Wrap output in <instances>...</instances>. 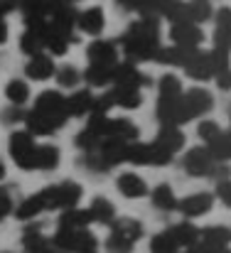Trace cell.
Here are the masks:
<instances>
[{"label": "cell", "instance_id": "25", "mask_svg": "<svg viewBox=\"0 0 231 253\" xmlns=\"http://www.w3.org/2000/svg\"><path fill=\"white\" fill-rule=\"evenodd\" d=\"M106 135H113V138H121L126 143H133V140H138V126L131 118H111Z\"/></svg>", "mask_w": 231, "mask_h": 253}, {"label": "cell", "instance_id": "34", "mask_svg": "<svg viewBox=\"0 0 231 253\" xmlns=\"http://www.w3.org/2000/svg\"><path fill=\"white\" fill-rule=\"evenodd\" d=\"M20 49H22L27 57H35V54L45 52V40H42V35L27 27V32L20 37Z\"/></svg>", "mask_w": 231, "mask_h": 253}, {"label": "cell", "instance_id": "37", "mask_svg": "<svg viewBox=\"0 0 231 253\" xmlns=\"http://www.w3.org/2000/svg\"><path fill=\"white\" fill-rule=\"evenodd\" d=\"M128 163L131 165H150V143H128Z\"/></svg>", "mask_w": 231, "mask_h": 253}, {"label": "cell", "instance_id": "52", "mask_svg": "<svg viewBox=\"0 0 231 253\" xmlns=\"http://www.w3.org/2000/svg\"><path fill=\"white\" fill-rule=\"evenodd\" d=\"M72 2H74V0H72Z\"/></svg>", "mask_w": 231, "mask_h": 253}, {"label": "cell", "instance_id": "17", "mask_svg": "<svg viewBox=\"0 0 231 253\" xmlns=\"http://www.w3.org/2000/svg\"><path fill=\"white\" fill-rule=\"evenodd\" d=\"M93 101H96V96L89 88H81L77 93L67 96V113H69V118H84V116H89L91 108H93Z\"/></svg>", "mask_w": 231, "mask_h": 253}, {"label": "cell", "instance_id": "11", "mask_svg": "<svg viewBox=\"0 0 231 253\" xmlns=\"http://www.w3.org/2000/svg\"><path fill=\"white\" fill-rule=\"evenodd\" d=\"M113 84L116 86H136V88H140V86L145 84V77H143V72H138V64L136 62H116L113 64Z\"/></svg>", "mask_w": 231, "mask_h": 253}, {"label": "cell", "instance_id": "14", "mask_svg": "<svg viewBox=\"0 0 231 253\" xmlns=\"http://www.w3.org/2000/svg\"><path fill=\"white\" fill-rule=\"evenodd\" d=\"M192 49H194V47H182V44H175V42H172L170 47H157L153 62L162 64V67H182L185 59H187V54H189Z\"/></svg>", "mask_w": 231, "mask_h": 253}, {"label": "cell", "instance_id": "6", "mask_svg": "<svg viewBox=\"0 0 231 253\" xmlns=\"http://www.w3.org/2000/svg\"><path fill=\"white\" fill-rule=\"evenodd\" d=\"M37 113H45L54 121H59L62 126L69 121V113H67V96H62L59 91H45L40 93V98L35 101V108Z\"/></svg>", "mask_w": 231, "mask_h": 253}, {"label": "cell", "instance_id": "49", "mask_svg": "<svg viewBox=\"0 0 231 253\" xmlns=\"http://www.w3.org/2000/svg\"><path fill=\"white\" fill-rule=\"evenodd\" d=\"M116 2L126 10H136V5H138V0H116Z\"/></svg>", "mask_w": 231, "mask_h": 253}, {"label": "cell", "instance_id": "18", "mask_svg": "<svg viewBox=\"0 0 231 253\" xmlns=\"http://www.w3.org/2000/svg\"><path fill=\"white\" fill-rule=\"evenodd\" d=\"M155 140H157L160 145H165L172 155L185 148V133L180 130L177 123H165V126H160V133H157Z\"/></svg>", "mask_w": 231, "mask_h": 253}, {"label": "cell", "instance_id": "30", "mask_svg": "<svg viewBox=\"0 0 231 253\" xmlns=\"http://www.w3.org/2000/svg\"><path fill=\"white\" fill-rule=\"evenodd\" d=\"M207 148L212 150V155L219 160V163H229L231 160V130L229 133H219L212 143H207Z\"/></svg>", "mask_w": 231, "mask_h": 253}, {"label": "cell", "instance_id": "10", "mask_svg": "<svg viewBox=\"0 0 231 253\" xmlns=\"http://www.w3.org/2000/svg\"><path fill=\"white\" fill-rule=\"evenodd\" d=\"M98 153L111 168L128 163V143L121 140V138L106 135V140H101V145H98Z\"/></svg>", "mask_w": 231, "mask_h": 253}, {"label": "cell", "instance_id": "32", "mask_svg": "<svg viewBox=\"0 0 231 253\" xmlns=\"http://www.w3.org/2000/svg\"><path fill=\"white\" fill-rule=\"evenodd\" d=\"M59 165V150L54 145H37V169L49 172Z\"/></svg>", "mask_w": 231, "mask_h": 253}, {"label": "cell", "instance_id": "15", "mask_svg": "<svg viewBox=\"0 0 231 253\" xmlns=\"http://www.w3.org/2000/svg\"><path fill=\"white\" fill-rule=\"evenodd\" d=\"M81 77L91 88H103V86L113 84V64H93V62H89V67L81 72Z\"/></svg>", "mask_w": 231, "mask_h": 253}, {"label": "cell", "instance_id": "27", "mask_svg": "<svg viewBox=\"0 0 231 253\" xmlns=\"http://www.w3.org/2000/svg\"><path fill=\"white\" fill-rule=\"evenodd\" d=\"M177 103H180V98H165V96H157L155 118L160 121V126H165V123H177Z\"/></svg>", "mask_w": 231, "mask_h": 253}, {"label": "cell", "instance_id": "1", "mask_svg": "<svg viewBox=\"0 0 231 253\" xmlns=\"http://www.w3.org/2000/svg\"><path fill=\"white\" fill-rule=\"evenodd\" d=\"M214 106V98L207 88H189L180 96V103H177V126H185L189 121H194L197 116H204L209 113Z\"/></svg>", "mask_w": 231, "mask_h": 253}, {"label": "cell", "instance_id": "4", "mask_svg": "<svg viewBox=\"0 0 231 253\" xmlns=\"http://www.w3.org/2000/svg\"><path fill=\"white\" fill-rule=\"evenodd\" d=\"M40 197L45 202V209H72L81 199V184L72 182V179L59 182V184H49L40 192Z\"/></svg>", "mask_w": 231, "mask_h": 253}, {"label": "cell", "instance_id": "24", "mask_svg": "<svg viewBox=\"0 0 231 253\" xmlns=\"http://www.w3.org/2000/svg\"><path fill=\"white\" fill-rule=\"evenodd\" d=\"M111 96H113V103L121 108H138L143 103L140 88H136V86H113Z\"/></svg>", "mask_w": 231, "mask_h": 253}, {"label": "cell", "instance_id": "7", "mask_svg": "<svg viewBox=\"0 0 231 253\" xmlns=\"http://www.w3.org/2000/svg\"><path fill=\"white\" fill-rule=\"evenodd\" d=\"M182 69H185V74H187L189 79H194V82H209V79H214V69H212L209 52H202L199 47H194V49L187 54Z\"/></svg>", "mask_w": 231, "mask_h": 253}, {"label": "cell", "instance_id": "33", "mask_svg": "<svg viewBox=\"0 0 231 253\" xmlns=\"http://www.w3.org/2000/svg\"><path fill=\"white\" fill-rule=\"evenodd\" d=\"M5 96H7V101L12 106H22L30 98V86L25 84L22 79H12V82H7V86H5Z\"/></svg>", "mask_w": 231, "mask_h": 253}, {"label": "cell", "instance_id": "39", "mask_svg": "<svg viewBox=\"0 0 231 253\" xmlns=\"http://www.w3.org/2000/svg\"><path fill=\"white\" fill-rule=\"evenodd\" d=\"M54 77H57V82H59L62 88H74V86H79V82L84 79V77H81V72H79L77 67H72V64L59 67V69L54 72Z\"/></svg>", "mask_w": 231, "mask_h": 253}, {"label": "cell", "instance_id": "38", "mask_svg": "<svg viewBox=\"0 0 231 253\" xmlns=\"http://www.w3.org/2000/svg\"><path fill=\"white\" fill-rule=\"evenodd\" d=\"M98 249V241L93 239V234L86 229H77L74 234V253H96Z\"/></svg>", "mask_w": 231, "mask_h": 253}, {"label": "cell", "instance_id": "36", "mask_svg": "<svg viewBox=\"0 0 231 253\" xmlns=\"http://www.w3.org/2000/svg\"><path fill=\"white\" fill-rule=\"evenodd\" d=\"M182 93H185L182 82H180L175 74H165V77H160V82H157V96H165V98H180Z\"/></svg>", "mask_w": 231, "mask_h": 253}, {"label": "cell", "instance_id": "51", "mask_svg": "<svg viewBox=\"0 0 231 253\" xmlns=\"http://www.w3.org/2000/svg\"><path fill=\"white\" fill-rule=\"evenodd\" d=\"M5 177V168H2V163H0V179Z\"/></svg>", "mask_w": 231, "mask_h": 253}, {"label": "cell", "instance_id": "29", "mask_svg": "<svg viewBox=\"0 0 231 253\" xmlns=\"http://www.w3.org/2000/svg\"><path fill=\"white\" fill-rule=\"evenodd\" d=\"M111 231H116V234H121V236H126L128 241H138L140 236H143V224L138 221V219H113L111 221Z\"/></svg>", "mask_w": 231, "mask_h": 253}, {"label": "cell", "instance_id": "46", "mask_svg": "<svg viewBox=\"0 0 231 253\" xmlns=\"http://www.w3.org/2000/svg\"><path fill=\"white\" fill-rule=\"evenodd\" d=\"M217 197H219V202L231 207V179H219L217 182Z\"/></svg>", "mask_w": 231, "mask_h": 253}, {"label": "cell", "instance_id": "16", "mask_svg": "<svg viewBox=\"0 0 231 253\" xmlns=\"http://www.w3.org/2000/svg\"><path fill=\"white\" fill-rule=\"evenodd\" d=\"M116 187H118V192H121L123 197H128V199H140V197L148 194V184H145V179L138 177L136 172H123V174L118 177Z\"/></svg>", "mask_w": 231, "mask_h": 253}, {"label": "cell", "instance_id": "45", "mask_svg": "<svg viewBox=\"0 0 231 253\" xmlns=\"http://www.w3.org/2000/svg\"><path fill=\"white\" fill-rule=\"evenodd\" d=\"M197 133H199V138H202V140H204V145H207V143H212V140L222 133V128H219L214 121H202V123H199V128H197Z\"/></svg>", "mask_w": 231, "mask_h": 253}, {"label": "cell", "instance_id": "44", "mask_svg": "<svg viewBox=\"0 0 231 253\" xmlns=\"http://www.w3.org/2000/svg\"><path fill=\"white\" fill-rule=\"evenodd\" d=\"M106 246H108V251H113V253H131V249H133V241H128L126 236H121V234L111 231V236H108Z\"/></svg>", "mask_w": 231, "mask_h": 253}, {"label": "cell", "instance_id": "5", "mask_svg": "<svg viewBox=\"0 0 231 253\" xmlns=\"http://www.w3.org/2000/svg\"><path fill=\"white\" fill-rule=\"evenodd\" d=\"M217 163H219V160L212 155V150H209L207 145H202V148L187 150V155H185V160H182V168H185V172H187L189 177H212Z\"/></svg>", "mask_w": 231, "mask_h": 253}, {"label": "cell", "instance_id": "22", "mask_svg": "<svg viewBox=\"0 0 231 253\" xmlns=\"http://www.w3.org/2000/svg\"><path fill=\"white\" fill-rule=\"evenodd\" d=\"M91 221H93V216H91L89 209L72 207V209H64V211H62V216H59V229H86Z\"/></svg>", "mask_w": 231, "mask_h": 253}, {"label": "cell", "instance_id": "50", "mask_svg": "<svg viewBox=\"0 0 231 253\" xmlns=\"http://www.w3.org/2000/svg\"><path fill=\"white\" fill-rule=\"evenodd\" d=\"M7 40V25H5V20H2V15H0V44Z\"/></svg>", "mask_w": 231, "mask_h": 253}, {"label": "cell", "instance_id": "35", "mask_svg": "<svg viewBox=\"0 0 231 253\" xmlns=\"http://www.w3.org/2000/svg\"><path fill=\"white\" fill-rule=\"evenodd\" d=\"M40 211H47V209H45V202H42V197H40V192H37V194L27 197V199L17 207L15 214H17V219H25V221H27V219H35Z\"/></svg>", "mask_w": 231, "mask_h": 253}, {"label": "cell", "instance_id": "23", "mask_svg": "<svg viewBox=\"0 0 231 253\" xmlns=\"http://www.w3.org/2000/svg\"><path fill=\"white\" fill-rule=\"evenodd\" d=\"M22 246H25L27 253H59L57 246H54L49 239H45L35 226L27 229V234H25V239H22Z\"/></svg>", "mask_w": 231, "mask_h": 253}, {"label": "cell", "instance_id": "12", "mask_svg": "<svg viewBox=\"0 0 231 253\" xmlns=\"http://www.w3.org/2000/svg\"><path fill=\"white\" fill-rule=\"evenodd\" d=\"M25 72H27V77L35 79V82H47L49 77H54L57 67H54V62H52L49 54L40 52V54L30 57V62L25 64Z\"/></svg>", "mask_w": 231, "mask_h": 253}, {"label": "cell", "instance_id": "9", "mask_svg": "<svg viewBox=\"0 0 231 253\" xmlns=\"http://www.w3.org/2000/svg\"><path fill=\"white\" fill-rule=\"evenodd\" d=\"M170 37L175 44H182V47H199L204 35L199 30V22L189 20V22H175L172 30H170Z\"/></svg>", "mask_w": 231, "mask_h": 253}, {"label": "cell", "instance_id": "31", "mask_svg": "<svg viewBox=\"0 0 231 253\" xmlns=\"http://www.w3.org/2000/svg\"><path fill=\"white\" fill-rule=\"evenodd\" d=\"M202 241L217 244V246H229L231 244V229L229 226H204L199 234Z\"/></svg>", "mask_w": 231, "mask_h": 253}, {"label": "cell", "instance_id": "40", "mask_svg": "<svg viewBox=\"0 0 231 253\" xmlns=\"http://www.w3.org/2000/svg\"><path fill=\"white\" fill-rule=\"evenodd\" d=\"M150 251L153 253H177L180 251V246H177V241L172 239L170 231H162V234H155L153 236V241H150Z\"/></svg>", "mask_w": 231, "mask_h": 253}, {"label": "cell", "instance_id": "21", "mask_svg": "<svg viewBox=\"0 0 231 253\" xmlns=\"http://www.w3.org/2000/svg\"><path fill=\"white\" fill-rule=\"evenodd\" d=\"M167 231L172 234V239L177 241L180 249H187V246L197 244V241H199V234H202V229H197L192 221H180V224L170 226Z\"/></svg>", "mask_w": 231, "mask_h": 253}, {"label": "cell", "instance_id": "47", "mask_svg": "<svg viewBox=\"0 0 231 253\" xmlns=\"http://www.w3.org/2000/svg\"><path fill=\"white\" fill-rule=\"evenodd\" d=\"M214 79H217V86H219L222 91H231V69L217 72V74H214Z\"/></svg>", "mask_w": 231, "mask_h": 253}, {"label": "cell", "instance_id": "48", "mask_svg": "<svg viewBox=\"0 0 231 253\" xmlns=\"http://www.w3.org/2000/svg\"><path fill=\"white\" fill-rule=\"evenodd\" d=\"M10 209H12V199L5 189H0V219H5L10 214Z\"/></svg>", "mask_w": 231, "mask_h": 253}, {"label": "cell", "instance_id": "41", "mask_svg": "<svg viewBox=\"0 0 231 253\" xmlns=\"http://www.w3.org/2000/svg\"><path fill=\"white\" fill-rule=\"evenodd\" d=\"M101 135H96L93 130H89V128H84L81 133L77 135V148L81 150V153H93V150H98V145H101Z\"/></svg>", "mask_w": 231, "mask_h": 253}, {"label": "cell", "instance_id": "19", "mask_svg": "<svg viewBox=\"0 0 231 253\" xmlns=\"http://www.w3.org/2000/svg\"><path fill=\"white\" fill-rule=\"evenodd\" d=\"M217 30H214V44L231 49V7H219L214 15Z\"/></svg>", "mask_w": 231, "mask_h": 253}, {"label": "cell", "instance_id": "13", "mask_svg": "<svg viewBox=\"0 0 231 253\" xmlns=\"http://www.w3.org/2000/svg\"><path fill=\"white\" fill-rule=\"evenodd\" d=\"M86 57H89V62H93V64H116V62H118V47H116L113 42L96 40V42L89 44Z\"/></svg>", "mask_w": 231, "mask_h": 253}, {"label": "cell", "instance_id": "28", "mask_svg": "<svg viewBox=\"0 0 231 253\" xmlns=\"http://www.w3.org/2000/svg\"><path fill=\"white\" fill-rule=\"evenodd\" d=\"M89 211H91L93 221H98V224H111V221L116 219V207H113L106 197H96V199L91 202Z\"/></svg>", "mask_w": 231, "mask_h": 253}, {"label": "cell", "instance_id": "26", "mask_svg": "<svg viewBox=\"0 0 231 253\" xmlns=\"http://www.w3.org/2000/svg\"><path fill=\"white\" fill-rule=\"evenodd\" d=\"M153 204L160 211H177V197L170 184H157L153 189Z\"/></svg>", "mask_w": 231, "mask_h": 253}, {"label": "cell", "instance_id": "8", "mask_svg": "<svg viewBox=\"0 0 231 253\" xmlns=\"http://www.w3.org/2000/svg\"><path fill=\"white\" fill-rule=\"evenodd\" d=\"M214 207V197L207 194V192H199V194H189L185 199L177 202V211L187 219H197V216H204L209 214Z\"/></svg>", "mask_w": 231, "mask_h": 253}, {"label": "cell", "instance_id": "43", "mask_svg": "<svg viewBox=\"0 0 231 253\" xmlns=\"http://www.w3.org/2000/svg\"><path fill=\"white\" fill-rule=\"evenodd\" d=\"M81 163H84V168H89V172H101V174H103V172L111 169V165L101 158L98 150H93V153H84V160H81Z\"/></svg>", "mask_w": 231, "mask_h": 253}, {"label": "cell", "instance_id": "42", "mask_svg": "<svg viewBox=\"0 0 231 253\" xmlns=\"http://www.w3.org/2000/svg\"><path fill=\"white\" fill-rule=\"evenodd\" d=\"M209 59H212V69H214V74H217V72H224V69H231V54H229L227 47L214 44V49L209 52Z\"/></svg>", "mask_w": 231, "mask_h": 253}, {"label": "cell", "instance_id": "20", "mask_svg": "<svg viewBox=\"0 0 231 253\" xmlns=\"http://www.w3.org/2000/svg\"><path fill=\"white\" fill-rule=\"evenodd\" d=\"M77 25L81 27V32H86V35H93V37L101 35V30H103V25H106L103 10H101V7H89V10H84L77 17Z\"/></svg>", "mask_w": 231, "mask_h": 253}, {"label": "cell", "instance_id": "2", "mask_svg": "<svg viewBox=\"0 0 231 253\" xmlns=\"http://www.w3.org/2000/svg\"><path fill=\"white\" fill-rule=\"evenodd\" d=\"M160 47V40L145 37L140 32H136L133 27H128V32L121 37V52L126 54L128 62H153L155 52Z\"/></svg>", "mask_w": 231, "mask_h": 253}, {"label": "cell", "instance_id": "3", "mask_svg": "<svg viewBox=\"0 0 231 253\" xmlns=\"http://www.w3.org/2000/svg\"><path fill=\"white\" fill-rule=\"evenodd\" d=\"M10 158L20 169H37V143L30 130H15L10 135Z\"/></svg>", "mask_w": 231, "mask_h": 253}]
</instances>
